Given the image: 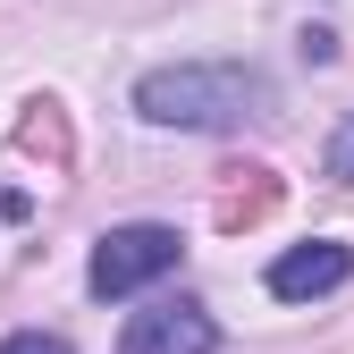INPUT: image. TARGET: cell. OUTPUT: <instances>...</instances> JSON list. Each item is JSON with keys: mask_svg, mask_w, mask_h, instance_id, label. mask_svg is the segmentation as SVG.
I'll return each instance as SVG.
<instances>
[{"mask_svg": "<svg viewBox=\"0 0 354 354\" xmlns=\"http://www.w3.org/2000/svg\"><path fill=\"white\" fill-rule=\"evenodd\" d=\"M329 177H337V186H354V110H346V127L329 136Z\"/></svg>", "mask_w": 354, "mask_h": 354, "instance_id": "cell-6", "label": "cell"}, {"mask_svg": "<svg viewBox=\"0 0 354 354\" xmlns=\"http://www.w3.org/2000/svg\"><path fill=\"white\" fill-rule=\"evenodd\" d=\"M0 354H76V346L51 337V329H9V337H0Z\"/></svg>", "mask_w": 354, "mask_h": 354, "instance_id": "cell-5", "label": "cell"}, {"mask_svg": "<svg viewBox=\"0 0 354 354\" xmlns=\"http://www.w3.org/2000/svg\"><path fill=\"white\" fill-rule=\"evenodd\" d=\"M177 261H186V236H177V228H160V219H127V228L93 236L84 287H93L102 304H118V295H144V287H160Z\"/></svg>", "mask_w": 354, "mask_h": 354, "instance_id": "cell-2", "label": "cell"}, {"mask_svg": "<svg viewBox=\"0 0 354 354\" xmlns=\"http://www.w3.org/2000/svg\"><path fill=\"white\" fill-rule=\"evenodd\" d=\"M118 354H219V321L203 313L194 295H169V304H144V313H127Z\"/></svg>", "mask_w": 354, "mask_h": 354, "instance_id": "cell-3", "label": "cell"}, {"mask_svg": "<svg viewBox=\"0 0 354 354\" xmlns=\"http://www.w3.org/2000/svg\"><path fill=\"white\" fill-rule=\"evenodd\" d=\"M346 279H354V245H337V236L287 245V253L270 261V295H279V304H313V295H337Z\"/></svg>", "mask_w": 354, "mask_h": 354, "instance_id": "cell-4", "label": "cell"}, {"mask_svg": "<svg viewBox=\"0 0 354 354\" xmlns=\"http://www.w3.org/2000/svg\"><path fill=\"white\" fill-rule=\"evenodd\" d=\"M136 110H144L152 127L228 136V127L279 110V84L261 76L253 59H177V68H152V76L136 84Z\"/></svg>", "mask_w": 354, "mask_h": 354, "instance_id": "cell-1", "label": "cell"}]
</instances>
